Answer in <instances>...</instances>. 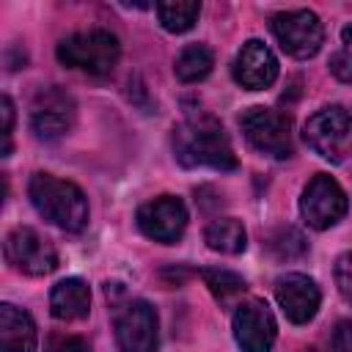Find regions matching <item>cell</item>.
Instances as JSON below:
<instances>
[{"mask_svg":"<svg viewBox=\"0 0 352 352\" xmlns=\"http://www.w3.org/2000/svg\"><path fill=\"white\" fill-rule=\"evenodd\" d=\"M204 242L217 253L236 256L248 245V231L236 217H217L204 228Z\"/></svg>","mask_w":352,"mask_h":352,"instance_id":"cell-17","label":"cell"},{"mask_svg":"<svg viewBox=\"0 0 352 352\" xmlns=\"http://www.w3.org/2000/svg\"><path fill=\"white\" fill-rule=\"evenodd\" d=\"M214 66V52L206 44H187L173 63V72L182 82H198L204 77H209Z\"/></svg>","mask_w":352,"mask_h":352,"instance_id":"cell-18","label":"cell"},{"mask_svg":"<svg viewBox=\"0 0 352 352\" xmlns=\"http://www.w3.org/2000/svg\"><path fill=\"white\" fill-rule=\"evenodd\" d=\"M333 352H352V322L341 319L333 330Z\"/></svg>","mask_w":352,"mask_h":352,"instance_id":"cell-25","label":"cell"},{"mask_svg":"<svg viewBox=\"0 0 352 352\" xmlns=\"http://www.w3.org/2000/svg\"><path fill=\"white\" fill-rule=\"evenodd\" d=\"M305 352H314V349H305Z\"/></svg>","mask_w":352,"mask_h":352,"instance_id":"cell-27","label":"cell"},{"mask_svg":"<svg viewBox=\"0 0 352 352\" xmlns=\"http://www.w3.org/2000/svg\"><path fill=\"white\" fill-rule=\"evenodd\" d=\"M3 253H6V261L25 275H50L58 267L55 245L30 226L11 228L6 234Z\"/></svg>","mask_w":352,"mask_h":352,"instance_id":"cell-7","label":"cell"},{"mask_svg":"<svg viewBox=\"0 0 352 352\" xmlns=\"http://www.w3.org/2000/svg\"><path fill=\"white\" fill-rule=\"evenodd\" d=\"M28 195L36 212L52 226L63 231H82L88 226V198L74 182L58 179L52 173H33Z\"/></svg>","mask_w":352,"mask_h":352,"instance_id":"cell-2","label":"cell"},{"mask_svg":"<svg viewBox=\"0 0 352 352\" xmlns=\"http://www.w3.org/2000/svg\"><path fill=\"white\" fill-rule=\"evenodd\" d=\"M38 336L28 311L3 302L0 305V352H36Z\"/></svg>","mask_w":352,"mask_h":352,"instance_id":"cell-15","label":"cell"},{"mask_svg":"<svg viewBox=\"0 0 352 352\" xmlns=\"http://www.w3.org/2000/svg\"><path fill=\"white\" fill-rule=\"evenodd\" d=\"M201 278H204V283L209 286V292H212L223 305H231V300H236V297L245 294V289H248V283H245L236 272L220 270V267H206V270H201Z\"/></svg>","mask_w":352,"mask_h":352,"instance_id":"cell-20","label":"cell"},{"mask_svg":"<svg viewBox=\"0 0 352 352\" xmlns=\"http://www.w3.org/2000/svg\"><path fill=\"white\" fill-rule=\"evenodd\" d=\"M138 228L154 242L173 245L187 228V206L176 195L151 198L138 209Z\"/></svg>","mask_w":352,"mask_h":352,"instance_id":"cell-10","label":"cell"},{"mask_svg":"<svg viewBox=\"0 0 352 352\" xmlns=\"http://www.w3.org/2000/svg\"><path fill=\"white\" fill-rule=\"evenodd\" d=\"M275 300H278V305L289 322L305 324L316 316L319 302H322V292H319L314 278H308L302 272H286L275 280Z\"/></svg>","mask_w":352,"mask_h":352,"instance_id":"cell-13","label":"cell"},{"mask_svg":"<svg viewBox=\"0 0 352 352\" xmlns=\"http://www.w3.org/2000/svg\"><path fill=\"white\" fill-rule=\"evenodd\" d=\"M267 248H270L278 258H294V256H302L308 245H305V239H302V234H300L297 228H278V231L270 236Z\"/></svg>","mask_w":352,"mask_h":352,"instance_id":"cell-21","label":"cell"},{"mask_svg":"<svg viewBox=\"0 0 352 352\" xmlns=\"http://www.w3.org/2000/svg\"><path fill=\"white\" fill-rule=\"evenodd\" d=\"M346 206L349 204H346L344 187L327 173H316L300 195V214L316 231L333 228L338 220H344Z\"/></svg>","mask_w":352,"mask_h":352,"instance_id":"cell-8","label":"cell"},{"mask_svg":"<svg viewBox=\"0 0 352 352\" xmlns=\"http://www.w3.org/2000/svg\"><path fill=\"white\" fill-rule=\"evenodd\" d=\"M330 72L338 80L352 82V25H346L341 30V50L330 58Z\"/></svg>","mask_w":352,"mask_h":352,"instance_id":"cell-22","label":"cell"},{"mask_svg":"<svg viewBox=\"0 0 352 352\" xmlns=\"http://www.w3.org/2000/svg\"><path fill=\"white\" fill-rule=\"evenodd\" d=\"M74 99L60 88H44L30 104V129L38 140H58L74 124Z\"/></svg>","mask_w":352,"mask_h":352,"instance_id":"cell-12","label":"cell"},{"mask_svg":"<svg viewBox=\"0 0 352 352\" xmlns=\"http://www.w3.org/2000/svg\"><path fill=\"white\" fill-rule=\"evenodd\" d=\"M50 311L60 322H74L91 311V289L82 278H63L50 292Z\"/></svg>","mask_w":352,"mask_h":352,"instance_id":"cell-16","label":"cell"},{"mask_svg":"<svg viewBox=\"0 0 352 352\" xmlns=\"http://www.w3.org/2000/svg\"><path fill=\"white\" fill-rule=\"evenodd\" d=\"M333 275H336V286H338L341 297H344L346 302H352V250H346V253H341V256L336 258Z\"/></svg>","mask_w":352,"mask_h":352,"instance_id":"cell-23","label":"cell"},{"mask_svg":"<svg viewBox=\"0 0 352 352\" xmlns=\"http://www.w3.org/2000/svg\"><path fill=\"white\" fill-rule=\"evenodd\" d=\"M157 311L146 300L126 302L116 316V346L118 352H157Z\"/></svg>","mask_w":352,"mask_h":352,"instance_id":"cell-9","label":"cell"},{"mask_svg":"<svg viewBox=\"0 0 352 352\" xmlns=\"http://www.w3.org/2000/svg\"><path fill=\"white\" fill-rule=\"evenodd\" d=\"M121 58V44L110 30L94 28V30H80L58 44V60L69 69L85 72V74H110Z\"/></svg>","mask_w":352,"mask_h":352,"instance_id":"cell-3","label":"cell"},{"mask_svg":"<svg viewBox=\"0 0 352 352\" xmlns=\"http://www.w3.org/2000/svg\"><path fill=\"white\" fill-rule=\"evenodd\" d=\"M47 352H91V349H88V341L80 336H55Z\"/></svg>","mask_w":352,"mask_h":352,"instance_id":"cell-24","label":"cell"},{"mask_svg":"<svg viewBox=\"0 0 352 352\" xmlns=\"http://www.w3.org/2000/svg\"><path fill=\"white\" fill-rule=\"evenodd\" d=\"M201 14V3L195 0H176V3H157L160 25L168 33H187Z\"/></svg>","mask_w":352,"mask_h":352,"instance_id":"cell-19","label":"cell"},{"mask_svg":"<svg viewBox=\"0 0 352 352\" xmlns=\"http://www.w3.org/2000/svg\"><path fill=\"white\" fill-rule=\"evenodd\" d=\"M272 36L278 38L280 50L292 58H314L322 50L324 41V25L311 8H294V11H280L270 22Z\"/></svg>","mask_w":352,"mask_h":352,"instance_id":"cell-5","label":"cell"},{"mask_svg":"<svg viewBox=\"0 0 352 352\" xmlns=\"http://www.w3.org/2000/svg\"><path fill=\"white\" fill-rule=\"evenodd\" d=\"M231 74L234 80L248 88V91H261V88H270L278 77V58L272 55V50L258 41V38H250L239 47V52L234 55V63H231Z\"/></svg>","mask_w":352,"mask_h":352,"instance_id":"cell-14","label":"cell"},{"mask_svg":"<svg viewBox=\"0 0 352 352\" xmlns=\"http://www.w3.org/2000/svg\"><path fill=\"white\" fill-rule=\"evenodd\" d=\"M234 338L242 352H270L278 336L275 316L264 300H245L236 305L234 319Z\"/></svg>","mask_w":352,"mask_h":352,"instance_id":"cell-11","label":"cell"},{"mask_svg":"<svg viewBox=\"0 0 352 352\" xmlns=\"http://www.w3.org/2000/svg\"><path fill=\"white\" fill-rule=\"evenodd\" d=\"M305 143L330 162H341L352 148V116L341 104L316 110L305 121Z\"/></svg>","mask_w":352,"mask_h":352,"instance_id":"cell-4","label":"cell"},{"mask_svg":"<svg viewBox=\"0 0 352 352\" xmlns=\"http://www.w3.org/2000/svg\"><path fill=\"white\" fill-rule=\"evenodd\" d=\"M0 107H3L0 113H3V138H6L3 154H8V151H11V129H14V104H11V99H8V96H3Z\"/></svg>","mask_w":352,"mask_h":352,"instance_id":"cell-26","label":"cell"},{"mask_svg":"<svg viewBox=\"0 0 352 352\" xmlns=\"http://www.w3.org/2000/svg\"><path fill=\"white\" fill-rule=\"evenodd\" d=\"M239 126L256 151L275 160H286L292 154V124L283 113L256 104L239 116Z\"/></svg>","mask_w":352,"mask_h":352,"instance_id":"cell-6","label":"cell"},{"mask_svg":"<svg viewBox=\"0 0 352 352\" xmlns=\"http://www.w3.org/2000/svg\"><path fill=\"white\" fill-rule=\"evenodd\" d=\"M173 148L179 162L187 168H195V165H206L214 170L236 168V154L231 148L228 135L206 113L190 116L184 124L173 129Z\"/></svg>","mask_w":352,"mask_h":352,"instance_id":"cell-1","label":"cell"}]
</instances>
